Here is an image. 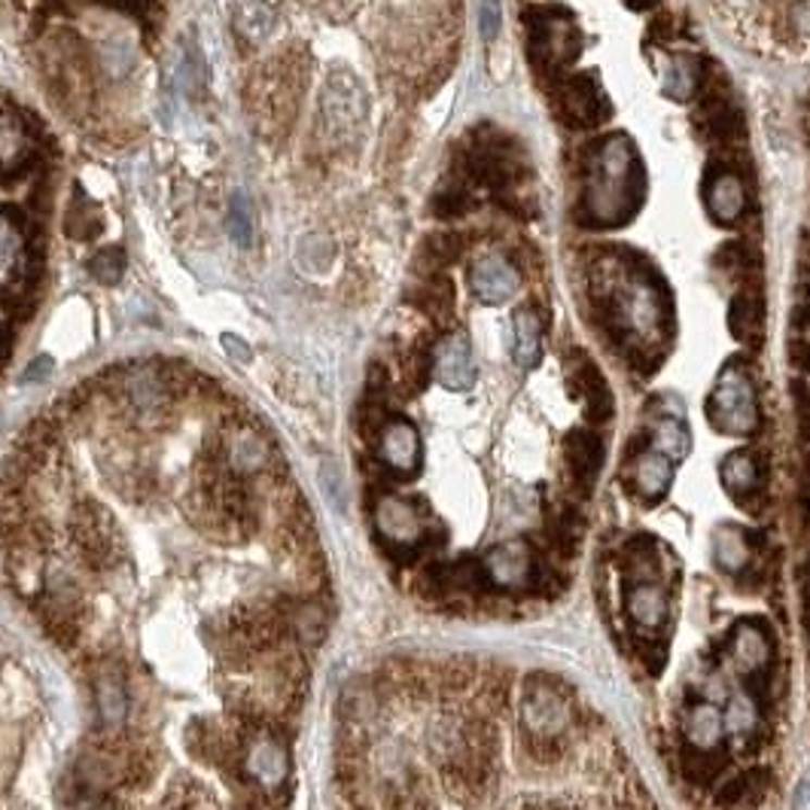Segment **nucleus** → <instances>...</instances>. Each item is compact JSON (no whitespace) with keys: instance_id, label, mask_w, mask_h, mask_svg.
I'll return each mask as SVG.
<instances>
[{"instance_id":"f257e3e1","label":"nucleus","mask_w":810,"mask_h":810,"mask_svg":"<svg viewBox=\"0 0 810 810\" xmlns=\"http://www.w3.org/2000/svg\"><path fill=\"white\" fill-rule=\"evenodd\" d=\"M591 296L612 333L640 353L649 348L652 336L664 329L661 284L643 262H619L615 257L597 262Z\"/></svg>"},{"instance_id":"f03ea898","label":"nucleus","mask_w":810,"mask_h":810,"mask_svg":"<svg viewBox=\"0 0 810 810\" xmlns=\"http://www.w3.org/2000/svg\"><path fill=\"white\" fill-rule=\"evenodd\" d=\"M643 204V162L625 135L600 140L588 165L585 208L595 226H619Z\"/></svg>"},{"instance_id":"7ed1b4c3","label":"nucleus","mask_w":810,"mask_h":810,"mask_svg":"<svg viewBox=\"0 0 810 810\" xmlns=\"http://www.w3.org/2000/svg\"><path fill=\"white\" fill-rule=\"evenodd\" d=\"M573 719L566 695L551 680L534 673L521 691V732L534 759H558L564 752V737Z\"/></svg>"},{"instance_id":"20e7f679","label":"nucleus","mask_w":810,"mask_h":810,"mask_svg":"<svg viewBox=\"0 0 810 810\" xmlns=\"http://www.w3.org/2000/svg\"><path fill=\"white\" fill-rule=\"evenodd\" d=\"M707 421L725 436H752L762 424L756 384L737 360L719 372L713 394L707 399Z\"/></svg>"},{"instance_id":"39448f33","label":"nucleus","mask_w":810,"mask_h":810,"mask_svg":"<svg viewBox=\"0 0 810 810\" xmlns=\"http://www.w3.org/2000/svg\"><path fill=\"white\" fill-rule=\"evenodd\" d=\"M527 32H531V59L546 74L564 71L582 55L580 28L561 7L527 10Z\"/></svg>"},{"instance_id":"423d86ee","label":"nucleus","mask_w":810,"mask_h":810,"mask_svg":"<svg viewBox=\"0 0 810 810\" xmlns=\"http://www.w3.org/2000/svg\"><path fill=\"white\" fill-rule=\"evenodd\" d=\"M369 98L351 71H333L321 95V120L333 140H351L366 123Z\"/></svg>"},{"instance_id":"0eeeda50","label":"nucleus","mask_w":810,"mask_h":810,"mask_svg":"<svg viewBox=\"0 0 810 810\" xmlns=\"http://www.w3.org/2000/svg\"><path fill=\"white\" fill-rule=\"evenodd\" d=\"M524 159L515 140L503 138L497 132H488V138H478L466 155V171L473 174L475 184L488 186L494 192H509L524 174Z\"/></svg>"},{"instance_id":"6e6552de","label":"nucleus","mask_w":810,"mask_h":810,"mask_svg":"<svg viewBox=\"0 0 810 810\" xmlns=\"http://www.w3.org/2000/svg\"><path fill=\"white\" fill-rule=\"evenodd\" d=\"M375 527H378V539L384 543V549L406 564L414 561L427 546L424 521L418 515L412 500L390 497V494L382 497L375 506Z\"/></svg>"},{"instance_id":"1a4fd4ad","label":"nucleus","mask_w":810,"mask_h":810,"mask_svg":"<svg viewBox=\"0 0 810 810\" xmlns=\"http://www.w3.org/2000/svg\"><path fill=\"white\" fill-rule=\"evenodd\" d=\"M478 564H482L488 588H500V591H527L539 580L534 549L521 539L494 546Z\"/></svg>"},{"instance_id":"9d476101","label":"nucleus","mask_w":810,"mask_h":810,"mask_svg":"<svg viewBox=\"0 0 810 810\" xmlns=\"http://www.w3.org/2000/svg\"><path fill=\"white\" fill-rule=\"evenodd\" d=\"M558 110L573 128H595L612 116V104L595 74H573L558 86Z\"/></svg>"},{"instance_id":"9b49d317","label":"nucleus","mask_w":810,"mask_h":810,"mask_svg":"<svg viewBox=\"0 0 810 810\" xmlns=\"http://www.w3.org/2000/svg\"><path fill=\"white\" fill-rule=\"evenodd\" d=\"M566 382H570V390L573 397L585 402V418L591 424H607L615 412V399H612V390L603 372L595 366V360L588 357L580 348L566 353Z\"/></svg>"},{"instance_id":"f8f14e48","label":"nucleus","mask_w":810,"mask_h":810,"mask_svg":"<svg viewBox=\"0 0 810 810\" xmlns=\"http://www.w3.org/2000/svg\"><path fill=\"white\" fill-rule=\"evenodd\" d=\"M728 652H732L737 673L756 683L774 664V634H771V627L764 625L762 619H740L732 627Z\"/></svg>"},{"instance_id":"ddd939ff","label":"nucleus","mask_w":810,"mask_h":810,"mask_svg":"<svg viewBox=\"0 0 810 810\" xmlns=\"http://www.w3.org/2000/svg\"><path fill=\"white\" fill-rule=\"evenodd\" d=\"M378 454L387 473H394L397 478H412L421 470V433L412 421L406 418H390L384 429L378 433Z\"/></svg>"},{"instance_id":"4468645a","label":"nucleus","mask_w":810,"mask_h":810,"mask_svg":"<svg viewBox=\"0 0 810 810\" xmlns=\"http://www.w3.org/2000/svg\"><path fill=\"white\" fill-rule=\"evenodd\" d=\"M241 768H245L247 777H253L260 786H269V789L284 786L287 774H290V752H287L284 737L269 732L247 737Z\"/></svg>"},{"instance_id":"2eb2a0df","label":"nucleus","mask_w":810,"mask_h":810,"mask_svg":"<svg viewBox=\"0 0 810 810\" xmlns=\"http://www.w3.org/2000/svg\"><path fill=\"white\" fill-rule=\"evenodd\" d=\"M564 460L573 488L580 494H591L597 475L603 470V460H607L600 436L591 429H570L564 439Z\"/></svg>"},{"instance_id":"dca6fc26","label":"nucleus","mask_w":810,"mask_h":810,"mask_svg":"<svg viewBox=\"0 0 810 810\" xmlns=\"http://www.w3.org/2000/svg\"><path fill=\"white\" fill-rule=\"evenodd\" d=\"M433 375L443 384L445 390H470L475 384V363L470 338L463 333H454L439 341V348L433 353Z\"/></svg>"},{"instance_id":"f3484780","label":"nucleus","mask_w":810,"mask_h":810,"mask_svg":"<svg viewBox=\"0 0 810 810\" xmlns=\"http://www.w3.org/2000/svg\"><path fill=\"white\" fill-rule=\"evenodd\" d=\"M95 707L101 716V732L120 734V725L128 713V688L120 664H95Z\"/></svg>"},{"instance_id":"a211bd4d","label":"nucleus","mask_w":810,"mask_h":810,"mask_svg":"<svg viewBox=\"0 0 810 810\" xmlns=\"http://www.w3.org/2000/svg\"><path fill=\"white\" fill-rule=\"evenodd\" d=\"M470 287L485 306H503L519 292V272L500 253H488L470 272Z\"/></svg>"},{"instance_id":"6ab92c4d","label":"nucleus","mask_w":810,"mask_h":810,"mask_svg":"<svg viewBox=\"0 0 810 810\" xmlns=\"http://www.w3.org/2000/svg\"><path fill=\"white\" fill-rule=\"evenodd\" d=\"M747 186L734 171L719 169L707 177V211L719 226H734L740 216L747 214Z\"/></svg>"},{"instance_id":"aec40b11","label":"nucleus","mask_w":810,"mask_h":810,"mask_svg":"<svg viewBox=\"0 0 810 810\" xmlns=\"http://www.w3.org/2000/svg\"><path fill=\"white\" fill-rule=\"evenodd\" d=\"M223 451H226L229 470H235V473L241 475L262 473V470H269L272 460H275V448L269 445V439L262 436L260 429L241 427V424L226 436Z\"/></svg>"},{"instance_id":"412c9836","label":"nucleus","mask_w":810,"mask_h":810,"mask_svg":"<svg viewBox=\"0 0 810 810\" xmlns=\"http://www.w3.org/2000/svg\"><path fill=\"white\" fill-rule=\"evenodd\" d=\"M627 485L631 490L646 500V503H658L673 482V463L658 451H643L640 458H634L627 463Z\"/></svg>"},{"instance_id":"4be33fe9","label":"nucleus","mask_w":810,"mask_h":810,"mask_svg":"<svg viewBox=\"0 0 810 810\" xmlns=\"http://www.w3.org/2000/svg\"><path fill=\"white\" fill-rule=\"evenodd\" d=\"M37 147L16 116L0 113V180H16L32 169Z\"/></svg>"},{"instance_id":"5701e85b","label":"nucleus","mask_w":810,"mask_h":810,"mask_svg":"<svg viewBox=\"0 0 810 810\" xmlns=\"http://www.w3.org/2000/svg\"><path fill=\"white\" fill-rule=\"evenodd\" d=\"M625 610L637 627H643V631H658V627L664 625L668 612H671L668 591L661 588V582H627Z\"/></svg>"},{"instance_id":"b1692460","label":"nucleus","mask_w":810,"mask_h":810,"mask_svg":"<svg viewBox=\"0 0 810 810\" xmlns=\"http://www.w3.org/2000/svg\"><path fill=\"white\" fill-rule=\"evenodd\" d=\"M728 329L732 336L747 345V348H759L764 341V306L762 296L756 292V287H744L732 299L728 308Z\"/></svg>"},{"instance_id":"393cba45","label":"nucleus","mask_w":810,"mask_h":810,"mask_svg":"<svg viewBox=\"0 0 810 810\" xmlns=\"http://www.w3.org/2000/svg\"><path fill=\"white\" fill-rule=\"evenodd\" d=\"M719 482L734 500H747L762 488V463L752 451H732L719 463Z\"/></svg>"},{"instance_id":"a878e982","label":"nucleus","mask_w":810,"mask_h":810,"mask_svg":"<svg viewBox=\"0 0 810 810\" xmlns=\"http://www.w3.org/2000/svg\"><path fill=\"white\" fill-rule=\"evenodd\" d=\"M25 272V235L10 214L0 211V292H18L16 284Z\"/></svg>"},{"instance_id":"bb28decb","label":"nucleus","mask_w":810,"mask_h":810,"mask_svg":"<svg viewBox=\"0 0 810 810\" xmlns=\"http://www.w3.org/2000/svg\"><path fill=\"white\" fill-rule=\"evenodd\" d=\"M713 561L722 573H744L752 561V536L737 524H719L713 534Z\"/></svg>"},{"instance_id":"cd10ccee","label":"nucleus","mask_w":810,"mask_h":810,"mask_svg":"<svg viewBox=\"0 0 810 810\" xmlns=\"http://www.w3.org/2000/svg\"><path fill=\"white\" fill-rule=\"evenodd\" d=\"M703 83V62L698 55H688V52H680V55H671L664 62V74H661V86H664V95H671L673 101H688L695 95L701 92Z\"/></svg>"},{"instance_id":"c85d7f7f","label":"nucleus","mask_w":810,"mask_h":810,"mask_svg":"<svg viewBox=\"0 0 810 810\" xmlns=\"http://www.w3.org/2000/svg\"><path fill=\"white\" fill-rule=\"evenodd\" d=\"M512 357L521 369H536L543 360V323L534 308H519L512 317Z\"/></svg>"},{"instance_id":"c756f323","label":"nucleus","mask_w":810,"mask_h":810,"mask_svg":"<svg viewBox=\"0 0 810 810\" xmlns=\"http://www.w3.org/2000/svg\"><path fill=\"white\" fill-rule=\"evenodd\" d=\"M625 576L627 582H658L661 580V549L652 536H634L625 546Z\"/></svg>"},{"instance_id":"7c9ffc66","label":"nucleus","mask_w":810,"mask_h":810,"mask_svg":"<svg viewBox=\"0 0 810 810\" xmlns=\"http://www.w3.org/2000/svg\"><path fill=\"white\" fill-rule=\"evenodd\" d=\"M701 123L707 125L710 138L716 140H734L737 128H740V113L734 108V101L728 92H707L701 108Z\"/></svg>"},{"instance_id":"2f4dec72","label":"nucleus","mask_w":810,"mask_h":810,"mask_svg":"<svg viewBox=\"0 0 810 810\" xmlns=\"http://www.w3.org/2000/svg\"><path fill=\"white\" fill-rule=\"evenodd\" d=\"M764 783H768V774L752 768V771H744L737 774L728 783H722L716 793V805L722 810H737L747 808V805H756L764 795Z\"/></svg>"},{"instance_id":"473e14b6","label":"nucleus","mask_w":810,"mask_h":810,"mask_svg":"<svg viewBox=\"0 0 810 810\" xmlns=\"http://www.w3.org/2000/svg\"><path fill=\"white\" fill-rule=\"evenodd\" d=\"M722 732H725V722H722V713H719L716 707H710V703L691 707V713L686 716L688 747L719 749Z\"/></svg>"},{"instance_id":"72a5a7b5","label":"nucleus","mask_w":810,"mask_h":810,"mask_svg":"<svg viewBox=\"0 0 810 810\" xmlns=\"http://www.w3.org/2000/svg\"><path fill=\"white\" fill-rule=\"evenodd\" d=\"M101 211H98V204H95L83 189H74V199H71V208H67V223H64V229L71 238H77V241H92L95 235L101 232Z\"/></svg>"},{"instance_id":"f704fd0d","label":"nucleus","mask_w":810,"mask_h":810,"mask_svg":"<svg viewBox=\"0 0 810 810\" xmlns=\"http://www.w3.org/2000/svg\"><path fill=\"white\" fill-rule=\"evenodd\" d=\"M235 25L247 40H265L275 32V10L265 0H238L235 3Z\"/></svg>"},{"instance_id":"c9c22d12","label":"nucleus","mask_w":810,"mask_h":810,"mask_svg":"<svg viewBox=\"0 0 810 810\" xmlns=\"http://www.w3.org/2000/svg\"><path fill=\"white\" fill-rule=\"evenodd\" d=\"M652 445H656L658 454H664L671 463H680V460H686L688 451H691V436H688L686 424H683L680 418H661L656 424Z\"/></svg>"},{"instance_id":"e433bc0d","label":"nucleus","mask_w":810,"mask_h":810,"mask_svg":"<svg viewBox=\"0 0 810 810\" xmlns=\"http://www.w3.org/2000/svg\"><path fill=\"white\" fill-rule=\"evenodd\" d=\"M226 226H229V235L235 245H253V208H250V199H247L245 192H235V196H232Z\"/></svg>"},{"instance_id":"4c0bfd02","label":"nucleus","mask_w":810,"mask_h":810,"mask_svg":"<svg viewBox=\"0 0 810 810\" xmlns=\"http://www.w3.org/2000/svg\"><path fill=\"white\" fill-rule=\"evenodd\" d=\"M725 728L732 734H752L759 728V707L752 703L749 695H737L728 701V710H725Z\"/></svg>"},{"instance_id":"58836bf2","label":"nucleus","mask_w":810,"mask_h":810,"mask_svg":"<svg viewBox=\"0 0 810 810\" xmlns=\"http://www.w3.org/2000/svg\"><path fill=\"white\" fill-rule=\"evenodd\" d=\"M451 302H454V292H451V281L443 275H433L421 287V296H418V306L429 311L433 317H439V314H448L451 311Z\"/></svg>"},{"instance_id":"ea45409f","label":"nucleus","mask_w":810,"mask_h":810,"mask_svg":"<svg viewBox=\"0 0 810 810\" xmlns=\"http://www.w3.org/2000/svg\"><path fill=\"white\" fill-rule=\"evenodd\" d=\"M89 272H92L95 281H101V284H120L125 275V253L120 247H104V250H98L89 262Z\"/></svg>"},{"instance_id":"a19ab883","label":"nucleus","mask_w":810,"mask_h":810,"mask_svg":"<svg viewBox=\"0 0 810 810\" xmlns=\"http://www.w3.org/2000/svg\"><path fill=\"white\" fill-rule=\"evenodd\" d=\"M463 253V241L451 232H443V235H429L427 245H424V260L433 265V269H445L451 262L460 260Z\"/></svg>"},{"instance_id":"79ce46f5","label":"nucleus","mask_w":810,"mask_h":810,"mask_svg":"<svg viewBox=\"0 0 810 810\" xmlns=\"http://www.w3.org/2000/svg\"><path fill=\"white\" fill-rule=\"evenodd\" d=\"M722 768V752L719 749H695L688 747L686 752V774L695 783H710Z\"/></svg>"},{"instance_id":"37998d69","label":"nucleus","mask_w":810,"mask_h":810,"mask_svg":"<svg viewBox=\"0 0 810 810\" xmlns=\"http://www.w3.org/2000/svg\"><path fill=\"white\" fill-rule=\"evenodd\" d=\"M473 208V199H470V189L466 186H445L436 192L433 199V211L443 220H454V216H463Z\"/></svg>"},{"instance_id":"c03bdc74","label":"nucleus","mask_w":810,"mask_h":810,"mask_svg":"<svg viewBox=\"0 0 810 810\" xmlns=\"http://www.w3.org/2000/svg\"><path fill=\"white\" fill-rule=\"evenodd\" d=\"M333 253H336V247L329 238H323V235H308L302 247H299V265L308 269V272H323V269H329V262H333Z\"/></svg>"},{"instance_id":"a18cd8bd","label":"nucleus","mask_w":810,"mask_h":810,"mask_svg":"<svg viewBox=\"0 0 810 810\" xmlns=\"http://www.w3.org/2000/svg\"><path fill=\"white\" fill-rule=\"evenodd\" d=\"M500 25H503V7H500V0H482L478 3V28H482V37L488 43L500 34Z\"/></svg>"},{"instance_id":"49530a36","label":"nucleus","mask_w":810,"mask_h":810,"mask_svg":"<svg viewBox=\"0 0 810 810\" xmlns=\"http://www.w3.org/2000/svg\"><path fill=\"white\" fill-rule=\"evenodd\" d=\"M220 341H223V351L229 353L235 363H250L253 351H250V345H247L245 338H238V336H232V333H226V336L220 338Z\"/></svg>"},{"instance_id":"de8ad7c7","label":"nucleus","mask_w":810,"mask_h":810,"mask_svg":"<svg viewBox=\"0 0 810 810\" xmlns=\"http://www.w3.org/2000/svg\"><path fill=\"white\" fill-rule=\"evenodd\" d=\"M49 372H52V360L49 357H37L32 366L25 369V375H22V382L34 384V382H43Z\"/></svg>"},{"instance_id":"09e8293b","label":"nucleus","mask_w":810,"mask_h":810,"mask_svg":"<svg viewBox=\"0 0 810 810\" xmlns=\"http://www.w3.org/2000/svg\"><path fill=\"white\" fill-rule=\"evenodd\" d=\"M789 360H793L795 366L801 369V372H810V345H808V341H793V345H789Z\"/></svg>"},{"instance_id":"8fccbe9b","label":"nucleus","mask_w":810,"mask_h":810,"mask_svg":"<svg viewBox=\"0 0 810 810\" xmlns=\"http://www.w3.org/2000/svg\"><path fill=\"white\" fill-rule=\"evenodd\" d=\"M104 3L116 7V10H125V13H140L147 7V0H104Z\"/></svg>"},{"instance_id":"3c124183","label":"nucleus","mask_w":810,"mask_h":810,"mask_svg":"<svg viewBox=\"0 0 810 810\" xmlns=\"http://www.w3.org/2000/svg\"><path fill=\"white\" fill-rule=\"evenodd\" d=\"M10 348H13V338H10V329L0 323V366L7 363V357H10Z\"/></svg>"},{"instance_id":"603ef678","label":"nucleus","mask_w":810,"mask_h":810,"mask_svg":"<svg viewBox=\"0 0 810 810\" xmlns=\"http://www.w3.org/2000/svg\"><path fill=\"white\" fill-rule=\"evenodd\" d=\"M795 397L805 406V412H810V384L808 382H795Z\"/></svg>"}]
</instances>
